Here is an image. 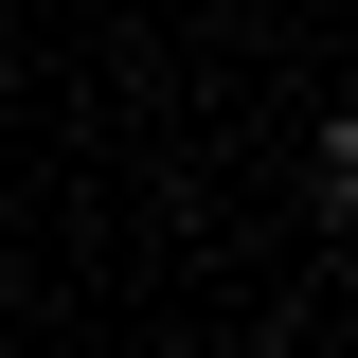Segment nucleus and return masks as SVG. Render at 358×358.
Segmentation results:
<instances>
[{
    "label": "nucleus",
    "mask_w": 358,
    "mask_h": 358,
    "mask_svg": "<svg viewBox=\"0 0 358 358\" xmlns=\"http://www.w3.org/2000/svg\"><path fill=\"white\" fill-rule=\"evenodd\" d=\"M322 215H358V108H322Z\"/></svg>",
    "instance_id": "1"
}]
</instances>
